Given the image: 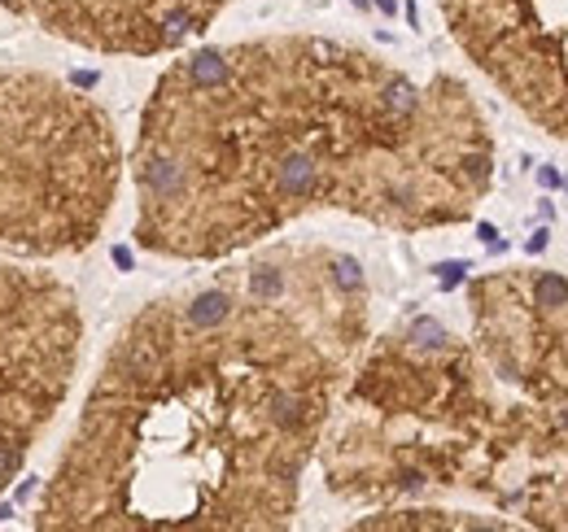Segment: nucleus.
I'll return each instance as SVG.
<instances>
[{
	"label": "nucleus",
	"mask_w": 568,
	"mask_h": 532,
	"mask_svg": "<svg viewBox=\"0 0 568 532\" xmlns=\"http://www.w3.org/2000/svg\"><path fill=\"white\" fill-rule=\"evenodd\" d=\"M363 345V266L324 245H272L144 301L110 340L31 524L288 529Z\"/></svg>",
	"instance_id": "obj_1"
},
{
	"label": "nucleus",
	"mask_w": 568,
	"mask_h": 532,
	"mask_svg": "<svg viewBox=\"0 0 568 532\" xmlns=\"http://www.w3.org/2000/svg\"><path fill=\"white\" fill-rule=\"evenodd\" d=\"M144 254L236 258L311 214L385 232L459 227L490 193L495 135L455 74L281 31L206 44L158 74L128 153Z\"/></svg>",
	"instance_id": "obj_2"
},
{
	"label": "nucleus",
	"mask_w": 568,
	"mask_h": 532,
	"mask_svg": "<svg viewBox=\"0 0 568 532\" xmlns=\"http://www.w3.org/2000/svg\"><path fill=\"white\" fill-rule=\"evenodd\" d=\"M473 340L416 319L385 336L324 432L328 489L389 502L468 489L534 529H568V275L503 270L468 288Z\"/></svg>",
	"instance_id": "obj_3"
},
{
	"label": "nucleus",
	"mask_w": 568,
	"mask_h": 532,
	"mask_svg": "<svg viewBox=\"0 0 568 532\" xmlns=\"http://www.w3.org/2000/svg\"><path fill=\"white\" fill-rule=\"evenodd\" d=\"M114 114L71 79L0 66V258L53 263L92 249L123 188Z\"/></svg>",
	"instance_id": "obj_4"
},
{
	"label": "nucleus",
	"mask_w": 568,
	"mask_h": 532,
	"mask_svg": "<svg viewBox=\"0 0 568 532\" xmlns=\"http://www.w3.org/2000/svg\"><path fill=\"white\" fill-rule=\"evenodd\" d=\"M79 358L83 310L71 284L0 258V498L53 432Z\"/></svg>",
	"instance_id": "obj_5"
},
{
	"label": "nucleus",
	"mask_w": 568,
	"mask_h": 532,
	"mask_svg": "<svg viewBox=\"0 0 568 532\" xmlns=\"http://www.w3.org/2000/svg\"><path fill=\"white\" fill-rule=\"evenodd\" d=\"M455 44L538 127L568 135V0H437Z\"/></svg>",
	"instance_id": "obj_6"
},
{
	"label": "nucleus",
	"mask_w": 568,
	"mask_h": 532,
	"mask_svg": "<svg viewBox=\"0 0 568 532\" xmlns=\"http://www.w3.org/2000/svg\"><path fill=\"white\" fill-rule=\"evenodd\" d=\"M232 0H0L13 18L101 58H166L206 35Z\"/></svg>",
	"instance_id": "obj_7"
}]
</instances>
